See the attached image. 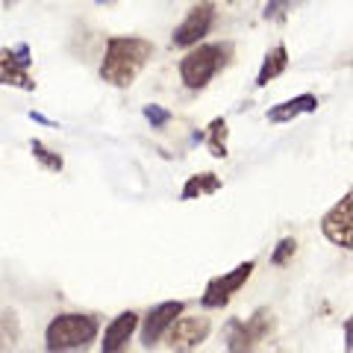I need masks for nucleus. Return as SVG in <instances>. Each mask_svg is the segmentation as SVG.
<instances>
[{
    "mask_svg": "<svg viewBox=\"0 0 353 353\" xmlns=\"http://www.w3.org/2000/svg\"><path fill=\"white\" fill-rule=\"evenodd\" d=\"M253 271H256V262L248 259V262H239L233 271H224V274H218V277H212L201 294V306L203 309H224L233 301V294L250 280Z\"/></svg>",
    "mask_w": 353,
    "mask_h": 353,
    "instance_id": "5",
    "label": "nucleus"
},
{
    "mask_svg": "<svg viewBox=\"0 0 353 353\" xmlns=\"http://www.w3.org/2000/svg\"><path fill=\"white\" fill-rule=\"evenodd\" d=\"M212 24H215V6L209 3V0H203V3L189 9V15L183 18V24L174 30L171 44L174 48H194V44L203 41V36H209Z\"/></svg>",
    "mask_w": 353,
    "mask_h": 353,
    "instance_id": "9",
    "label": "nucleus"
},
{
    "mask_svg": "<svg viewBox=\"0 0 353 353\" xmlns=\"http://www.w3.org/2000/svg\"><path fill=\"white\" fill-rule=\"evenodd\" d=\"M345 350L353 353V321H350V318L345 321Z\"/></svg>",
    "mask_w": 353,
    "mask_h": 353,
    "instance_id": "20",
    "label": "nucleus"
},
{
    "mask_svg": "<svg viewBox=\"0 0 353 353\" xmlns=\"http://www.w3.org/2000/svg\"><path fill=\"white\" fill-rule=\"evenodd\" d=\"M301 3H303V0H268V3H265L262 18L265 21H285V18H289V12H294Z\"/></svg>",
    "mask_w": 353,
    "mask_h": 353,
    "instance_id": "17",
    "label": "nucleus"
},
{
    "mask_svg": "<svg viewBox=\"0 0 353 353\" xmlns=\"http://www.w3.org/2000/svg\"><path fill=\"white\" fill-rule=\"evenodd\" d=\"M185 312V303L183 301H162L157 306H150V312L145 315V321H141V345L148 350L157 347L162 336L168 333V327L174 324L176 315Z\"/></svg>",
    "mask_w": 353,
    "mask_h": 353,
    "instance_id": "10",
    "label": "nucleus"
},
{
    "mask_svg": "<svg viewBox=\"0 0 353 353\" xmlns=\"http://www.w3.org/2000/svg\"><path fill=\"white\" fill-rule=\"evenodd\" d=\"M289 68V50H285V44H274V48L265 53V59L259 65V74H256V88H265L271 80H277V77Z\"/></svg>",
    "mask_w": 353,
    "mask_h": 353,
    "instance_id": "13",
    "label": "nucleus"
},
{
    "mask_svg": "<svg viewBox=\"0 0 353 353\" xmlns=\"http://www.w3.org/2000/svg\"><path fill=\"white\" fill-rule=\"evenodd\" d=\"M141 115L148 118V124H150L153 130H162V127H168L171 121H174V115H171L165 106H159V103H148L145 109H141Z\"/></svg>",
    "mask_w": 353,
    "mask_h": 353,
    "instance_id": "19",
    "label": "nucleus"
},
{
    "mask_svg": "<svg viewBox=\"0 0 353 353\" xmlns=\"http://www.w3.org/2000/svg\"><path fill=\"white\" fill-rule=\"evenodd\" d=\"M153 41L139 36H112L106 41V53L97 74L101 80L115 88H130L145 71V65L153 59Z\"/></svg>",
    "mask_w": 353,
    "mask_h": 353,
    "instance_id": "1",
    "label": "nucleus"
},
{
    "mask_svg": "<svg viewBox=\"0 0 353 353\" xmlns=\"http://www.w3.org/2000/svg\"><path fill=\"white\" fill-rule=\"evenodd\" d=\"M233 59V44L230 41H209L194 48L180 59V80L185 88L201 92L218 77V71Z\"/></svg>",
    "mask_w": 353,
    "mask_h": 353,
    "instance_id": "3",
    "label": "nucleus"
},
{
    "mask_svg": "<svg viewBox=\"0 0 353 353\" xmlns=\"http://www.w3.org/2000/svg\"><path fill=\"white\" fill-rule=\"evenodd\" d=\"M97 3H112V0H97Z\"/></svg>",
    "mask_w": 353,
    "mask_h": 353,
    "instance_id": "22",
    "label": "nucleus"
},
{
    "mask_svg": "<svg viewBox=\"0 0 353 353\" xmlns=\"http://www.w3.org/2000/svg\"><path fill=\"white\" fill-rule=\"evenodd\" d=\"M209 333H212V321L206 315H176L165 336L174 353H192L209 339Z\"/></svg>",
    "mask_w": 353,
    "mask_h": 353,
    "instance_id": "7",
    "label": "nucleus"
},
{
    "mask_svg": "<svg viewBox=\"0 0 353 353\" xmlns=\"http://www.w3.org/2000/svg\"><path fill=\"white\" fill-rule=\"evenodd\" d=\"M30 118L36 121V124H48V127H53V121H50V118H44L41 112H30Z\"/></svg>",
    "mask_w": 353,
    "mask_h": 353,
    "instance_id": "21",
    "label": "nucleus"
},
{
    "mask_svg": "<svg viewBox=\"0 0 353 353\" xmlns=\"http://www.w3.org/2000/svg\"><path fill=\"white\" fill-rule=\"evenodd\" d=\"M321 233L330 245H336L341 250L353 248V194L350 192H345V197L321 218Z\"/></svg>",
    "mask_w": 353,
    "mask_h": 353,
    "instance_id": "8",
    "label": "nucleus"
},
{
    "mask_svg": "<svg viewBox=\"0 0 353 353\" xmlns=\"http://www.w3.org/2000/svg\"><path fill=\"white\" fill-rule=\"evenodd\" d=\"M221 176L212 171H203V174H194L185 180L183 192H180V201H194V197H206V194H215L221 192Z\"/></svg>",
    "mask_w": 353,
    "mask_h": 353,
    "instance_id": "14",
    "label": "nucleus"
},
{
    "mask_svg": "<svg viewBox=\"0 0 353 353\" xmlns=\"http://www.w3.org/2000/svg\"><path fill=\"white\" fill-rule=\"evenodd\" d=\"M315 109H318V97L312 92H303V94L292 97V101H283L277 106H271L265 118H268L271 124H289V121L301 118V115H312Z\"/></svg>",
    "mask_w": 353,
    "mask_h": 353,
    "instance_id": "12",
    "label": "nucleus"
},
{
    "mask_svg": "<svg viewBox=\"0 0 353 353\" xmlns=\"http://www.w3.org/2000/svg\"><path fill=\"white\" fill-rule=\"evenodd\" d=\"M297 253V239L292 236H285L280 239V245L271 250V265H277V268H283V265H289V259Z\"/></svg>",
    "mask_w": 353,
    "mask_h": 353,
    "instance_id": "18",
    "label": "nucleus"
},
{
    "mask_svg": "<svg viewBox=\"0 0 353 353\" xmlns=\"http://www.w3.org/2000/svg\"><path fill=\"white\" fill-rule=\"evenodd\" d=\"M277 327V318L268 306H259L248 321L233 318L224 327V341H227V353H256L259 345L274 333Z\"/></svg>",
    "mask_w": 353,
    "mask_h": 353,
    "instance_id": "4",
    "label": "nucleus"
},
{
    "mask_svg": "<svg viewBox=\"0 0 353 353\" xmlns=\"http://www.w3.org/2000/svg\"><path fill=\"white\" fill-rule=\"evenodd\" d=\"M30 150H32V157H36V162H41L48 171H53V174H59L62 168H65V159L59 157L57 150H50L44 141H39V139H32L30 141Z\"/></svg>",
    "mask_w": 353,
    "mask_h": 353,
    "instance_id": "16",
    "label": "nucleus"
},
{
    "mask_svg": "<svg viewBox=\"0 0 353 353\" xmlns=\"http://www.w3.org/2000/svg\"><path fill=\"white\" fill-rule=\"evenodd\" d=\"M30 68H32V50L27 41L15 44V48H0V85L36 92V80H32Z\"/></svg>",
    "mask_w": 353,
    "mask_h": 353,
    "instance_id": "6",
    "label": "nucleus"
},
{
    "mask_svg": "<svg viewBox=\"0 0 353 353\" xmlns=\"http://www.w3.org/2000/svg\"><path fill=\"white\" fill-rule=\"evenodd\" d=\"M136 327H139V315L132 309H124L121 315H115L103 330L101 353H124L132 333H136Z\"/></svg>",
    "mask_w": 353,
    "mask_h": 353,
    "instance_id": "11",
    "label": "nucleus"
},
{
    "mask_svg": "<svg viewBox=\"0 0 353 353\" xmlns=\"http://www.w3.org/2000/svg\"><path fill=\"white\" fill-rule=\"evenodd\" d=\"M206 148L209 153H212L215 159H227V121L224 118H212L209 121V127H206Z\"/></svg>",
    "mask_w": 353,
    "mask_h": 353,
    "instance_id": "15",
    "label": "nucleus"
},
{
    "mask_svg": "<svg viewBox=\"0 0 353 353\" xmlns=\"http://www.w3.org/2000/svg\"><path fill=\"white\" fill-rule=\"evenodd\" d=\"M101 333L94 315L83 312H62L44 327V350L48 353H77L85 350Z\"/></svg>",
    "mask_w": 353,
    "mask_h": 353,
    "instance_id": "2",
    "label": "nucleus"
}]
</instances>
